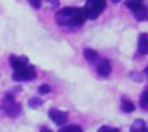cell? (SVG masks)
Listing matches in <instances>:
<instances>
[{"label": "cell", "instance_id": "12", "mask_svg": "<svg viewBox=\"0 0 148 132\" xmlns=\"http://www.w3.org/2000/svg\"><path fill=\"white\" fill-rule=\"evenodd\" d=\"M58 132H83V129L76 124H68V126H62V128H59Z\"/></svg>", "mask_w": 148, "mask_h": 132}, {"label": "cell", "instance_id": "2", "mask_svg": "<svg viewBox=\"0 0 148 132\" xmlns=\"http://www.w3.org/2000/svg\"><path fill=\"white\" fill-rule=\"evenodd\" d=\"M125 5L134 13L138 21H148V4L145 0H126Z\"/></svg>", "mask_w": 148, "mask_h": 132}, {"label": "cell", "instance_id": "18", "mask_svg": "<svg viewBox=\"0 0 148 132\" xmlns=\"http://www.w3.org/2000/svg\"><path fill=\"white\" fill-rule=\"evenodd\" d=\"M28 1L32 5V8H34V9H39L42 5V0H28Z\"/></svg>", "mask_w": 148, "mask_h": 132}, {"label": "cell", "instance_id": "17", "mask_svg": "<svg viewBox=\"0 0 148 132\" xmlns=\"http://www.w3.org/2000/svg\"><path fill=\"white\" fill-rule=\"evenodd\" d=\"M97 132H119V129L113 128V127H109V126H102V127H100V129Z\"/></svg>", "mask_w": 148, "mask_h": 132}, {"label": "cell", "instance_id": "14", "mask_svg": "<svg viewBox=\"0 0 148 132\" xmlns=\"http://www.w3.org/2000/svg\"><path fill=\"white\" fill-rule=\"evenodd\" d=\"M139 103H140V107L145 111H148V92L144 90V92L140 94V98H139Z\"/></svg>", "mask_w": 148, "mask_h": 132}, {"label": "cell", "instance_id": "3", "mask_svg": "<svg viewBox=\"0 0 148 132\" xmlns=\"http://www.w3.org/2000/svg\"><path fill=\"white\" fill-rule=\"evenodd\" d=\"M106 8V0H87L84 11L87 13L88 20H96Z\"/></svg>", "mask_w": 148, "mask_h": 132}, {"label": "cell", "instance_id": "6", "mask_svg": "<svg viewBox=\"0 0 148 132\" xmlns=\"http://www.w3.org/2000/svg\"><path fill=\"white\" fill-rule=\"evenodd\" d=\"M49 118H50L51 120H53L54 123H55L56 126H59V127L64 126V124L67 123V120H68L67 112L60 111V110L54 109V107L49 110Z\"/></svg>", "mask_w": 148, "mask_h": 132}, {"label": "cell", "instance_id": "7", "mask_svg": "<svg viewBox=\"0 0 148 132\" xmlns=\"http://www.w3.org/2000/svg\"><path fill=\"white\" fill-rule=\"evenodd\" d=\"M110 71H112V67H110V62L103 58V59H100L97 63H96V72L100 77L102 79H106L110 75Z\"/></svg>", "mask_w": 148, "mask_h": 132}, {"label": "cell", "instance_id": "20", "mask_svg": "<svg viewBox=\"0 0 148 132\" xmlns=\"http://www.w3.org/2000/svg\"><path fill=\"white\" fill-rule=\"evenodd\" d=\"M143 73H144V76H145V77H147V79H148V65H147V67L144 68V71H143Z\"/></svg>", "mask_w": 148, "mask_h": 132}, {"label": "cell", "instance_id": "16", "mask_svg": "<svg viewBox=\"0 0 148 132\" xmlns=\"http://www.w3.org/2000/svg\"><path fill=\"white\" fill-rule=\"evenodd\" d=\"M51 90V88H50V85L49 84H42L41 86H39V89H38V92H39V94H47Z\"/></svg>", "mask_w": 148, "mask_h": 132}, {"label": "cell", "instance_id": "4", "mask_svg": "<svg viewBox=\"0 0 148 132\" xmlns=\"http://www.w3.org/2000/svg\"><path fill=\"white\" fill-rule=\"evenodd\" d=\"M3 110L5 111V114L11 118H17L21 112V105L18 102H16L14 99V94L12 92H8L4 94L3 98Z\"/></svg>", "mask_w": 148, "mask_h": 132}, {"label": "cell", "instance_id": "8", "mask_svg": "<svg viewBox=\"0 0 148 132\" xmlns=\"http://www.w3.org/2000/svg\"><path fill=\"white\" fill-rule=\"evenodd\" d=\"M9 64H11V67L13 68L14 71L21 69V68L26 67V65L29 64V59L24 55H21V56L11 55V58H9Z\"/></svg>", "mask_w": 148, "mask_h": 132}, {"label": "cell", "instance_id": "9", "mask_svg": "<svg viewBox=\"0 0 148 132\" xmlns=\"http://www.w3.org/2000/svg\"><path fill=\"white\" fill-rule=\"evenodd\" d=\"M138 52L140 55H148V34L142 33L138 38Z\"/></svg>", "mask_w": 148, "mask_h": 132}, {"label": "cell", "instance_id": "10", "mask_svg": "<svg viewBox=\"0 0 148 132\" xmlns=\"http://www.w3.org/2000/svg\"><path fill=\"white\" fill-rule=\"evenodd\" d=\"M83 54H84V58H85L87 62L92 63V64H95V63L98 62V52L96 50H93V48L85 47L83 51Z\"/></svg>", "mask_w": 148, "mask_h": 132}, {"label": "cell", "instance_id": "21", "mask_svg": "<svg viewBox=\"0 0 148 132\" xmlns=\"http://www.w3.org/2000/svg\"><path fill=\"white\" fill-rule=\"evenodd\" d=\"M112 1H113V3H114V4H117V3H119L121 0H112Z\"/></svg>", "mask_w": 148, "mask_h": 132}, {"label": "cell", "instance_id": "22", "mask_svg": "<svg viewBox=\"0 0 148 132\" xmlns=\"http://www.w3.org/2000/svg\"><path fill=\"white\" fill-rule=\"evenodd\" d=\"M145 90H147V92H148V85H147V86H145Z\"/></svg>", "mask_w": 148, "mask_h": 132}, {"label": "cell", "instance_id": "15", "mask_svg": "<svg viewBox=\"0 0 148 132\" xmlns=\"http://www.w3.org/2000/svg\"><path fill=\"white\" fill-rule=\"evenodd\" d=\"M42 103H43V101H42L39 97H33V98H30L28 102L29 107H32V109H38V107L42 106Z\"/></svg>", "mask_w": 148, "mask_h": 132}, {"label": "cell", "instance_id": "1", "mask_svg": "<svg viewBox=\"0 0 148 132\" xmlns=\"http://www.w3.org/2000/svg\"><path fill=\"white\" fill-rule=\"evenodd\" d=\"M87 20L88 17L84 8H79V7H64L58 9L55 13V22L62 28H80Z\"/></svg>", "mask_w": 148, "mask_h": 132}, {"label": "cell", "instance_id": "13", "mask_svg": "<svg viewBox=\"0 0 148 132\" xmlns=\"http://www.w3.org/2000/svg\"><path fill=\"white\" fill-rule=\"evenodd\" d=\"M121 110H122L123 112H132L135 110V106L134 103H132L131 101H127V99H123L122 101V105H121Z\"/></svg>", "mask_w": 148, "mask_h": 132}, {"label": "cell", "instance_id": "5", "mask_svg": "<svg viewBox=\"0 0 148 132\" xmlns=\"http://www.w3.org/2000/svg\"><path fill=\"white\" fill-rule=\"evenodd\" d=\"M37 77V72L32 64H28L26 67L21 68V69H16L12 75V79L14 81H30Z\"/></svg>", "mask_w": 148, "mask_h": 132}, {"label": "cell", "instance_id": "19", "mask_svg": "<svg viewBox=\"0 0 148 132\" xmlns=\"http://www.w3.org/2000/svg\"><path fill=\"white\" fill-rule=\"evenodd\" d=\"M41 132H53L50 128H47V127H42L41 128Z\"/></svg>", "mask_w": 148, "mask_h": 132}, {"label": "cell", "instance_id": "11", "mask_svg": "<svg viewBox=\"0 0 148 132\" xmlns=\"http://www.w3.org/2000/svg\"><path fill=\"white\" fill-rule=\"evenodd\" d=\"M130 132H148V127L143 119H136L130 127Z\"/></svg>", "mask_w": 148, "mask_h": 132}]
</instances>
